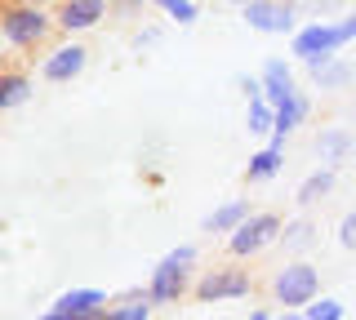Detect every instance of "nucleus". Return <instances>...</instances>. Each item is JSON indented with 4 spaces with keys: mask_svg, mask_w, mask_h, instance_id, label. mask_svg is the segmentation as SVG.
<instances>
[{
    "mask_svg": "<svg viewBox=\"0 0 356 320\" xmlns=\"http://www.w3.org/2000/svg\"><path fill=\"white\" fill-rule=\"evenodd\" d=\"M58 18L44 14L40 5H5V18H0V31H5V45L18 53H36L49 45Z\"/></svg>",
    "mask_w": 356,
    "mask_h": 320,
    "instance_id": "obj_1",
    "label": "nucleus"
},
{
    "mask_svg": "<svg viewBox=\"0 0 356 320\" xmlns=\"http://www.w3.org/2000/svg\"><path fill=\"white\" fill-rule=\"evenodd\" d=\"M192 262H196V249L192 245H178L170 249L161 262H156V271H152V280H147V289L156 298V307H170V303H183L187 294H192Z\"/></svg>",
    "mask_w": 356,
    "mask_h": 320,
    "instance_id": "obj_2",
    "label": "nucleus"
},
{
    "mask_svg": "<svg viewBox=\"0 0 356 320\" xmlns=\"http://www.w3.org/2000/svg\"><path fill=\"white\" fill-rule=\"evenodd\" d=\"M348 40H356L348 23H325V18H316V23H307V27L294 31L289 53H294L303 67H316V62H325V58H334V53H343V45H348Z\"/></svg>",
    "mask_w": 356,
    "mask_h": 320,
    "instance_id": "obj_3",
    "label": "nucleus"
},
{
    "mask_svg": "<svg viewBox=\"0 0 356 320\" xmlns=\"http://www.w3.org/2000/svg\"><path fill=\"white\" fill-rule=\"evenodd\" d=\"M316 294H321V271L312 267L307 258L285 262V267L272 276V298L281 303V312H303Z\"/></svg>",
    "mask_w": 356,
    "mask_h": 320,
    "instance_id": "obj_4",
    "label": "nucleus"
},
{
    "mask_svg": "<svg viewBox=\"0 0 356 320\" xmlns=\"http://www.w3.org/2000/svg\"><path fill=\"white\" fill-rule=\"evenodd\" d=\"M281 218L267 214V209H259V214H250L245 223L227 236V253L232 258H254V253H263L267 245H276L281 240Z\"/></svg>",
    "mask_w": 356,
    "mask_h": 320,
    "instance_id": "obj_5",
    "label": "nucleus"
},
{
    "mask_svg": "<svg viewBox=\"0 0 356 320\" xmlns=\"http://www.w3.org/2000/svg\"><path fill=\"white\" fill-rule=\"evenodd\" d=\"M254 289V276L245 267H209L200 280L192 285V298L196 303H236Z\"/></svg>",
    "mask_w": 356,
    "mask_h": 320,
    "instance_id": "obj_6",
    "label": "nucleus"
},
{
    "mask_svg": "<svg viewBox=\"0 0 356 320\" xmlns=\"http://www.w3.org/2000/svg\"><path fill=\"white\" fill-rule=\"evenodd\" d=\"M241 9H245L250 31H263V36H294L298 31V5L294 0H250Z\"/></svg>",
    "mask_w": 356,
    "mask_h": 320,
    "instance_id": "obj_7",
    "label": "nucleus"
},
{
    "mask_svg": "<svg viewBox=\"0 0 356 320\" xmlns=\"http://www.w3.org/2000/svg\"><path fill=\"white\" fill-rule=\"evenodd\" d=\"M49 320H98L107 316V294L103 289H67L44 307Z\"/></svg>",
    "mask_w": 356,
    "mask_h": 320,
    "instance_id": "obj_8",
    "label": "nucleus"
},
{
    "mask_svg": "<svg viewBox=\"0 0 356 320\" xmlns=\"http://www.w3.org/2000/svg\"><path fill=\"white\" fill-rule=\"evenodd\" d=\"M85 62H89V49L76 45V40H67V45H58V49L44 53L40 76H44L49 85H67V81H76V76L85 71Z\"/></svg>",
    "mask_w": 356,
    "mask_h": 320,
    "instance_id": "obj_9",
    "label": "nucleus"
},
{
    "mask_svg": "<svg viewBox=\"0 0 356 320\" xmlns=\"http://www.w3.org/2000/svg\"><path fill=\"white\" fill-rule=\"evenodd\" d=\"M107 14H111V0H63L54 18H58V31L76 36V31H94Z\"/></svg>",
    "mask_w": 356,
    "mask_h": 320,
    "instance_id": "obj_10",
    "label": "nucleus"
},
{
    "mask_svg": "<svg viewBox=\"0 0 356 320\" xmlns=\"http://www.w3.org/2000/svg\"><path fill=\"white\" fill-rule=\"evenodd\" d=\"M259 81H263V98H267L272 107H281L289 94H298V85H294V67H289L285 58H267Z\"/></svg>",
    "mask_w": 356,
    "mask_h": 320,
    "instance_id": "obj_11",
    "label": "nucleus"
},
{
    "mask_svg": "<svg viewBox=\"0 0 356 320\" xmlns=\"http://www.w3.org/2000/svg\"><path fill=\"white\" fill-rule=\"evenodd\" d=\"M250 214H254V209H250V201H245V196H236V201L218 205L214 214H209L205 223H200V231H209V236H214V231H222V236H232V231H236V227H241Z\"/></svg>",
    "mask_w": 356,
    "mask_h": 320,
    "instance_id": "obj_12",
    "label": "nucleus"
},
{
    "mask_svg": "<svg viewBox=\"0 0 356 320\" xmlns=\"http://www.w3.org/2000/svg\"><path fill=\"white\" fill-rule=\"evenodd\" d=\"M31 94H36V90H31V76L27 71H18V67L0 71V112H18Z\"/></svg>",
    "mask_w": 356,
    "mask_h": 320,
    "instance_id": "obj_13",
    "label": "nucleus"
},
{
    "mask_svg": "<svg viewBox=\"0 0 356 320\" xmlns=\"http://www.w3.org/2000/svg\"><path fill=\"white\" fill-rule=\"evenodd\" d=\"M281 169H285V147L267 142V147H263V151H254L250 165H245V183H272Z\"/></svg>",
    "mask_w": 356,
    "mask_h": 320,
    "instance_id": "obj_14",
    "label": "nucleus"
},
{
    "mask_svg": "<svg viewBox=\"0 0 356 320\" xmlns=\"http://www.w3.org/2000/svg\"><path fill=\"white\" fill-rule=\"evenodd\" d=\"M152 312H156L152 289H143V294H125V298H116V303H107V320H147Z\"/></svg>",
    "mask_w": 356,
    "mask_h": 320,
    "instance_id": "obj_15",
    "label": "nucleus"
},
{
    "mask_svg": "<svg viewBox=\"0 0 356 320\" xmlns=\"http://www.w3.org/2000/svg\"><path fill=\"white\" fill-rule=\"evenodd\" d=\"M316 151H321V160H325V165L339 169V165L356 151V138L348 134V129H325V134L316 138Z\"/></svg>",
    "mask_w": 356,
    "mask_h": 320,
    "instance_id": "obj_16",
    "label": "nucleus"
},
{
    "mask_svg": "<svg viewBox=\"0 0 356 320\" xmlns=\"http://www.w3.org/2000/svg\"><path fill=\"white\" fill-rule=\"evenodd\" d=\"M307 112H312L307 98H303V94H289L285 103L276 107V129H272V134H276V138H289V134H294V129L307 120Z\"/></svg>",
    "mask_w": 356,
    "mask_h": 320,
    "instance_id": "obj_17",
    "label": "nucleus"
},
{
    "mask_svg": "<svg viewBox=\"0 0 356 320\" xmlns=\"http://www.w3.org/2000/svg\"><path fill=\"white\" fill-rule=\"evenodd\" d=\"M307 76L316 81V90H343V85H352V62H343L339 53H334V58L307 67Z\"/></svg>",
    "mask_w": 356,
    "mask_h": 320,
    "instance_id": "obj_18",
    "label": "nucleus"
},
{
    "mask_svg": "<svg viewBox=\"0 0 356 320\" xmlns=\"http://www.w3.org/2000/svg\"><path fill=\"white\" fill-rule=\"evenodd\" d=\"M330 192H334V165H321L316 174H307V178L298 183L294 201H298V205H316V201H325Z\"/></svg>",
    "mask_w": 356,
    "mask_h": 320,
    "instance_id": "obj_19",
    "label": "nucleus"
},
{
    "mask_svg": "<svg viewBox=\"0 0 356 320\" xmlns=\"http://www.w3.org/2000/svg\"><path fill=\"white\" fill-rule=\"evenodd\" d=\"M245 129H250L254 138H272V129H276V107L267 103V98H250V112H245Z\"/></svg>",
    "mask_w": 356,
    "mask_h": 320,
    "instance_id": "obj_20",
    "label": "nucleus"
},
{
    "mask_svg": "<svg viewBox=\"0 0 356 320\" xmlns=\"http://www.w3.org/2000/svg\"><path fill=\"white\" fill-rule=\"evenodd\" d=\"M281 245H285L289 253H307L312 245H316V227H312L307 218H294V223L281 227Z\"/></svg>",
    "mask_w": 356,
    "mask_h": 320,
    "instance_id": "obj_21",
    "label": "nucleus"
},
{
    "mask_svg": "<svg viewBox=\"0 0 356 320\" xmlns=\"http://www.w3.org/2000/svg\"><path fill=\"white\" fill-rule=\"evenodd\" d=\"M303 316H307V320H343V316H348V307H343L339 298H321V294H316V298L303 307Z\"/></svg>",
    "mask_w": 356,
    "mask_h": 320,
    "instance_id": "obj_22",
    "label": "nucleus"
},
{
    "mask_svg": "<svg viewBox=\"0 0 356 320\" xmlns=\"http://www.w3.org/2000/svg\"><path fill=\"white\" fill-rule=\"evenodd\" d=\"M156 9H165L178 27H192L196 23V0H156Z\"/></svg>",
    "mask_w": 356,
    "mask_h": 320,
    "instance_id": "obj_23",
    "label": "nucleus"
},
{
    "mask_svg": "<svg viewBox=\"0 0 356 320\" xmlns=\"http://www.w3.org/2000/svg\"><path fill=\"white\" fill-rule=\"evenodd\" d=\"M339 245L356 253V214H348V218L339 223Z\"/></svg>",
    "mask_w": 356,
    "mask_h": 320,
    "instance_id": "obj_24",
    "label": "nucleus"
},
{
    "mask_svg": "<svg viewBox=\"0 0 356 320\" xmlns=\"http://www.w3.org/2000/svg\"><path fill=\"white\" fill-rule=\"evenodd\" d=\"M236 85H241V94H245V98H263V81H254V76H241Z\"/></svg>",
    "mask_w": 356,
    "mask_h": 320,
    "instance_id": "obj_25",
    "label": "nucleus"
},
{
    "mask_svg": "<svg viewBox=\"0 0 356 320\" xmlns=\"http://www.w3.org/2000/svg\"><path fill=\"white\" fill-rule=\"evenodd\" d=\"M156 40H161V31H156V27H147V31H138V36H134V45H156Z\"/></svg>",
    "mask_w": 356,
    "mask_h": 320,
    "instance_id": "obj_26",
    "label": "nucleus"
},
{
    "mask_svg": "<svg viewBox=\"0 0 356 320\" xmlns=\"http://www.w3.org/2000/svg\"><path fill=\"white\" fill-rule=\"evenodd\" d=\"M294 5H307V9H334V5H343V0H294Z\"/></svg>",
    "mask_w": 356,
    "mask_h": 320,
    "instance_id": "obj_27",
    "label": "nucleus"
},
{
    "mask_svg": "<svg viewBox=\"0 0 356 320\" xmlns=\"http://www.w3.org/2000/svg\"><path fill=\"white\" fill-rule=\"evenodd\" d=\"M218 5H250V0H218Z\"/></svg>",
    "mask_w": 356,
    "mask_h": 320,
    "instance_id": "obj_28",
    "label": "nucleus"
},
{
    "mask_svg": "<svg viewBox=\"0 0 356 320\" xmlns=\"http://www.w3.org/2000/svg\"><path fill=\"white\" fill-rule=\"evenodd\" d=\"M348 27H352V36H356V14H348Z\"/></svg>",
    "mask_w": 356,
    "mask_h": 320,
    "instance_id": "obj_29",
    "label": "nucleus"
}]
</instances>
